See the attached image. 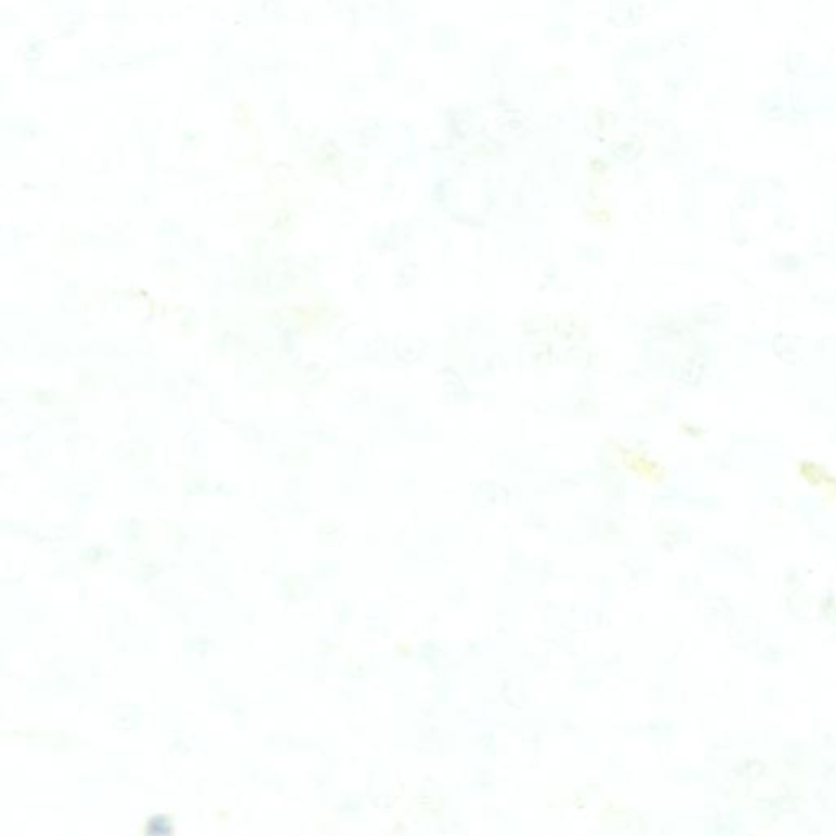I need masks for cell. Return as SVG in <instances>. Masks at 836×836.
Segmentation results:
<instances>
[]
</instances>
